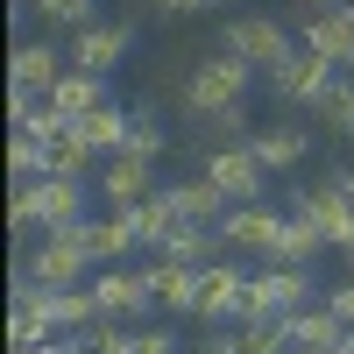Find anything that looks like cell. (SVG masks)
Wrapping results in <instances>:
<instances>
[{"label":"cell","instance_id":"20","mask_svg":"<svg viewBox=\"0 0 354 354\" xmlns=\"http://www.w3.org/2000/svg\"><path fill=\"white\" fill-rule=\"evenodd\" d=\"M128 220H135V241H142V248H156V255H163V241H170L177 227H192L185 213H177V198H170V185H163L156 198H142V205H128Z\"/></svg>","mask_w":354,"mask_h":354},{"label":"cell","instance_id":"39","mask_svg":"<svg viewBox=\"0 0 354 354\" xmlns=\"http://www.w3.org/2000/svg\"><path fill=\"white\" fill-rule=\"evenodd\" d=\"M347 255H354V241H347Z\"/></svg>","mask_w":354,"mask_h":354},{"label":"cell","instance_id":"35","mask_svg":"<svg viewBox=\"0 0 354 354\" xmlns=\"http://www.w3.org/2000/svg\"><path fill=\"white\" fill-rule=\"evenodd\" d=\"M340 185H347V198H354V170H340Z\"/></svg>","mask_w":354,"mask_h":354},{"label":"cell","instance_id":"36","mask_svg":"<svg viewBox=\"0 0 354 354\" xmlns=\"http://www.w3.org/2000/svg\"><path fill=\"white\" fill-rule=\"evenodd\" d=\"M312 8H326V0H312ZM333 8H340V0H333Z\"/></svg>","mask_w":354,"mask_h":354},{"label":"cell","instance_id":"24","mask_svg":"<svg viewBox=\"0 0 354 354\" xmlns=\"http://www.w3.org/2000/svg\"><path fill=\"white\" fill-rule=\"evenodd\" d=\"M283 333H290V347H347V326H340L326 305L290 312V319H283Z\"/></svg>","mask_w":354,"mask_h":354},{"label":"cell","instance_id":"26","mask_svg":"<svg viewBox=\"0 0 354 354\" xmlns=\"http://www.w3.org/2000/svg\"><path fill=\"white\" fill-rule=\"evenodd\" d=\"M234 354H290V333L283 319H241V333H227Z\"/></svg>","mask_w":354,"mask_h":354},{"label":"cell","instance_id":"13","mask_svg":"<svg viewBox=\"0 0 354 354\" xmlns=\"http://www.w3.org/2000/svg\"><path fill=\"white\" fill-rule=\"evenodd\" d=\"M326 78H333V64H326V57H312V50L298 43V57H283V64L270 71V93H277L283 106H312V93H319Z\"/></svg>","mask_w":354,"mask_h":354},{"label":"cell","instance_id":"10","mask_svg":"<svg viewBox=\"0 0 354 354\" xmlns=\"http://www.w3.org/2000/svg\"><path fill=\"white\" fill-rule=\"evenodd\" d=\"M71 234H78V248L93 255V270H106V262H121L128 248H142V241H135V220H128V213H85Z\"/></svg>","mask_w":354,"mask_h":354},{"label":"cell","instance_id":"3","mask_svg":"<svg viewBox=\"0 0 354 354\" xmlns=\"http://www.w3.org/2000/svg\"><path fill=\"white\" fill-rule=\"evenodd\" d=\"M312 305V270L298 262H262L248 277V319H290Z\"/></svg>","mask_w":354,"mask_h":354},{"label":"cell","instance_id":"22","mask_svg":"<svg viewBox=\"0 0 354 354\" xmlns=\"http://www.w3.org/2000/svg\"><path fill=\"white\" fill-rule=\"evenodd\" d=\"M170 198H177V213H185L192 227H220V220L234 213V205L213 192V177H177V185H170Z\"/></svg>","mask_w":354,"mask_h":354},{"label":"cell","instance_id":"28","mask_svg":"<svg viewBox=\"0 0 354 354\" xmlns=\"http://www.w3.org/2000/svg\"><path fill=\"white\" fill-rule=\"evenodd\" d=\"M93 149H85V142H78V128L64 135V142H50V177H93Z\"/></svg>","mask_w":354,"mask_h":354},{"label":"cell","instance_id":"41","mask_svg":"<svg viewBox=\"0 0 354 354\" xmlns=\"http://www.w3.org/2000/svg\"><path fill=\"white\" fill-rule=\"evenodd\" d=\"M347 142H354V135H347Z\"/></svg>","mask_w":354,"mask_h":354},{"label":"cell","instance_id":"29","mask_svg":"<svg viewBox=\"0 0 354 354\" xmlns=\"http://www.w3.org/2000/svg\"><path fill=\"white\" fill-rule=\"evenodd\" d=\"M205 135L213 142H248L255 128H248V106H220V113H205Z\"/></svg>","mask_w":354,"mask_h":354},{"label":"cell","instance_id":"14","mask_svg":"<svg viewBox=\"0 0 354 354\" xmlns=\"http://www.w3.org/2000/svg\"><path fill=\"white\" fill-rule=\"evenodd\" d=\"M100 192H106V205H113V213H128V205L156 198V163H149V156H106Z\"/></svg>","mask_w":354,"mask_h":354},{"label":"cell","instance_id":"8","mask_svg":"<svg viewBox=\"0 0 354 354\" xmlns=\"http://www.w3.org/2000/svg\"><path fill=\"white\" fill-rule=\"evenodd\" d=\"M283 220H290V213H270L262 198H255V205H234V213L220 220V241H227V248H255L262 262H270L277 241H283Z\"/></svg>","mask_w":354,"mask_h":354},{"label":"cell","instance_id":"17","mask_svg":"<svg viewBox=\"0 0 354 354\" xmlns=\"http://www.w3.org/2000/svg\"><path fill=\"white\" fill-rule=\"evenodd\" d=\"M198 277L205 270H185V262H163V255L142 270V283H149V298L163 312H198Z\"/></svg>","mask_w":354,"mask_h":354},{"label":"cell","instance_id":"7","mask_svg":"<svg viewBox=\"0 0 354 354\" xmlns=\"http://www.w3.org/2000/svg\"><path fill=\"white\" fill-rule=\"evenodd\" d=\"M290 213H298V220H312L319 234H326V248H347V241H354V198H347V185H340V177H333V185H305Z\"/></svg>","mask_w":354,"mask_h":354},{"label":"cell","instance_id":"19","mask_svg":"<svg viewBox=\"0 0 354 354\" xmlns=\"http://www.w3.org/2000/svg\"><path fill=\"white\" fill-rule=\"evenodd\" d=\"M50 106H57V113H64V121L78 128L85 113H100V106H106V78H93V71H78V64H71L64 78L50 85Z\"/></svg>","mask_w":354,"mask_h":354},{"label":"cell","instance_id":"38","mask_svg":"<svg viewBox=\"0 0 354 354\" xmlns=\"http://www.w3.org/2000/svg\"><path fill=\"white\" fill-rule=\"evenodd\" d=\"M213 8H227V0H213Z\"/></svg>","mask_w":354,"mask_h":354},{"label":"cell","instance_id":"40","mask_svg":"<svg viewBox=\"0 0 354 354\" xmlns=\"http://www.w3.org/2000/svg\"><path fill=\"white\" fill-rule=\"evenodd\" d=\"M347 15H354V8H347Z\"/></svg>","mask_w":354,"mask_h":354},{"label":"cell","instance_id":"9","mask_svg":"<svg viewBox=\"0 0 354 354\" xmlns=\"http://www.w3.org/2000/svg\"><path fill=\"white\" fill-rule=\"evenodd\" d=\"M298 43H305L312 57H326L333 71H354V15H347V8H312Z\"/></svg>","mask_w":354,"mask_h":354},{"label":"cell","instance_id":"37","mask_svg":"<svg viewBox=\"0 0 354 354\" xmlns=\"http://www.w3.org/2000/svg\"><path fill=\"white\" fill-rule=\"evenodd\" d=\"M347 354H354V333H347Z\"/></svg>","mask_w":354,"mask_h":354},{"label":"cell","instance_id":"4","mask_svg":"<svg viewBox=\"0 0 354 354\" xmlns=\"http://www.w3.org/2000/svg\"><path fill=\"white\" fill-rule=\"evenodd\" d=\"M198 177H213V192L227 205H255L262 185H270V170H262V156L248 149V142H213V156L198 163Z\"/></svg>","mask_w":354,"mask_h":354},{"label":"cell","instance_id":"23","mask_svg":"<svg viewBox=\"0 0 354 354\" xmlns=\"http://www.w3.org/2000/svg\"><path fill=\"white\" fill-rule=\"evenodd\" d=\"M78 142H85V149H93L100 163L106 156H121V142H128V106H100V113H85V121H78Z\"/></svg>","mask_w":354,"mask_h":354},{"label":"cell","instance_id":"12","mask_svg":"<svg viewBox=\"0 0 354 354\" xmlns=\"http://www.w3.org/2000/svg\"><path fill=\"white\" fill-rule=\"evenodd\" d=\"M93 298L106 319H135V312H149V283H142V270H121V262H106V270H93Z\"/></svg>","mask_w":354,"mask_h":354},{"label":"cell","instance_id":"11","mask_svg":"<svg viewBox=\"0 0 354 354\" xmlns=\"http://www.w3.org/2000/svg\"><path fill=\"white\" fill-rule=\"evenodd\" d=\"M128 36H135L128 21H85V28H78V43H71V64H78V71H93V78H106V71L128 57Z\"/></svg>","mask_w":354,"mask_h":354},{"label":"cell","instance_id":"30","mask_svg":"<svg viewBox=\"0 0 354 354\" xmlns=\"http://www.w3.org/2000/svg\"><path fill=\"white\" fill-rule=\"evenodd\" d=\"M28 8H36L43 21H71V28L93 21V0H28Z\"/></svg>","mask_w":354,"mask_h":354},{"label":"cell","instance_id":"6","mask_svg":"<svg viewBox=\"0 0 354 354\" xmlns=\"http://www.w3.org/2000/svg\"><path fill=\"white\" fill-rule=\"evenodd\" d=\"M21 270L36 277V283H57V290H64V283H93V255H85L78 234L64 227V234H43V241L21 255Z\"/></svg>","mask_w":354,"mask_h":354},{"label":"cell","instance_id":"18","mask_svg":"<svg viewBox=\"0 0 354 354\" xmlns=\"http://www.w3.org/2000/svg\"><path fill=\"white\" fill-rule=\"evenodd\" d=\"M248 149L262 156V170H290V163H305V149H312V135H305L298 121H262V128L248 135Z\"/></svg>","mask_w":354,"mask_h":354},{"label":"cell","instance_id":"21","mask_svg":"<svg viewBox=\"0 0 354 354\" xmlns=\"http://www.w3.org/2000/svg\"><path fill=\"white\" fill-rule=\"evenodd\" d=\"M305 113H312V121H326L333 135H354V71H333V78L312 93Z\"/></svg>","mask_w":354,"mask_h":354},{"label":"cell","instance_id":"16","mask_svg":"<svg viewBox=\"0 0 354 354\" xmlns=\"http://www.w3.org/2000/svg\"><path fill=\"white\" fill-rule=\"evenodd\" d=\"M71 71V57H57L50 43H15V64H8V85L15 93H36V100H50V85Z\"/></svg>","mask_w":354,"mask_h":354},{"label":"cell","instance_id":"34","mask_svg":"<svg viewBox=\"0 0 354 354\" xmlns=\"http://www.w3.org/2000/svg\"><path fill=\"white\" fill-rule=\"evenodd\" d=\"M290 354H347V347H290Z\"/></svg>","mask_w":354,"mask_h":354},{"label":"cell","instance_id":"33","mask_svg":"<svg viewBox=\"0 0 354 354\" xmlns=\"http://www.w3.org/2000/svg\"><path fill=\"white\" fill-rule=\"evenodd\" d=\"M163 15H198V8H213V0H156Z\"/></svg>","mask_w":354,"mask_h":354},{"label":"cell","instance_id":"32","mask_svg":"<svg viewBox=\"0 0 354 354\" xmlns=\"http://www.w3.org/2000/svg\"><path fill=\"white\" fill-rule=\"evenodd\" d=\"M326 312H333V319H340V326H347V333H354V277H347V283H333V290H326Z\"/></svg>","mask_w":354,"mask_h":354},{"label":"cell","instance_id":"25","mask_svg":"<svg viewBox=\"0 0 354 354\" xmlns=\"http://www.w3.org/2000/svg\"><path fill=\"white\" fill-rule=\"evenodd\" d=\"M319 248H326V234H319L312 220L290 213V220H283V241H277V255H270V262H298V270H312V255H319Z\"/></svg>","mask_w":354,"mask_h":354},{"label":"cell","instance_id":"15","mask_svg":"<svg viewBox=\"0 0 354 354\" xmlns=\"http://www.w3.org/2000/svg\"><path fill=\"white\" fill-rule=\"evenodd\" d=\"M198 319H248V277L234 262H213L198 277Z\"/></svg>","mask_w":354,"mask_h":354},{"label":"cell","instance_id":"31","mask_svg":"<svg viewBox=\"0 0 354 354\" xmlns=\"http://www.w3.org/2000/svg\"><path fill=\"white\" fill-rule=\"evenodd\" d=\"M177 347H185V340H177L170 326H142V333H128L121 354H177Z\"/></svg>","mask_w":354,"mask_h":354},{"label":"cell","instance_id":"5","mask_svg":"<svg viewBox=\"0 0 354 354\" xmlns=\"http://www.w3.org/2000/svg\"><path fill=\"white\" fill-rule=\"evenodd\" d=\"M220 50L248 57L255 71H277L283 57H298V43H290V28H283L277 15H234V21L220 28Z\"/></svg>","mask_w":354,"mask_h":354},{"label":"cell","instance_id":"1","mask_svg":"<svg viewBox=\"0 0 354 354\" xmlns=\"http://www.w3.org/2000/svg\"><path fill=\"white\" fill-rule=\"evenodd\" d=\"M8 220H15V234H28V227H43V234L78 227L85 220V177H36V185H15Z\"/></svg>","mask_w":354,"mask_h":354},{"label":"cell","instance_id":"27","mask_svg":"<svg viewBox=\"0 0 354 354\" xmlns=\"http://www.w3.org/2000/svg\"><path fill=\"white\" fill-rule=\"evenodd\" d=\"M121 156H149V163L163 156V121H156L149 106H135V113H128V142H121Z\"/></svg>","mask_w":354,"mask_h":354},{"label":"cell","instance_id":"2","mask_svg":"<svg viewBox=\"0 0 354 354\" xmlns=\"http://www.w3.org/2000/svg\"><path fill=\"white\" fill-rule=\"evenodd\" d=\"M248 85H255V64H248V57L205 50L198 64H192V78H185V113H192V121H205V113H220V106H241Z\"/></svg>","mask_w":354,"mask_h":354}]
</instances>
